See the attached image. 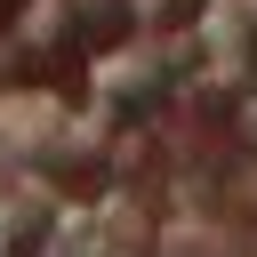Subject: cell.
I'll return each mask as SVG.
<instances>
[{"instance_id":"1","label":"cell","mask_w":257,"mask_h":257,"mask_svg":"<svg viewBox=\"0 0 257 257\" xmlns=\"http://www.w3.org/2000/svg\"><path fill=\"white\" fill-rule=\"evenodd\" d=\"M72 161L88 153V120H72L56 96L40 88H0V177H24L32 161Z\"/></svg>"},{"instance_id":"2","label":"cell","mask_w":257,"mask_h":257,"mask_svg":"<svg viewBox=\"0 0 257 257\" xmlns=\"http://www.w3.org/2000/svg\"><path fill=\"white\" fill-rule=\"evenodd\" d=\"M161 64H177L169 40H128V48L96 56V96H145V88L161 80Z\"/></svg>"},{"instance_id":"3","label":"cell","mask_w":257,"mask_h":257,"mask_svg":"<svg viewBox=\"0 0 257 257\" xmlns=\"http://www.w3.org/2000/svg\"><path fill=\"white\" fill-rule=\"evenodd\" d=\"M64 8H96V0H64Z\"/></svg>"}]
</instances>
